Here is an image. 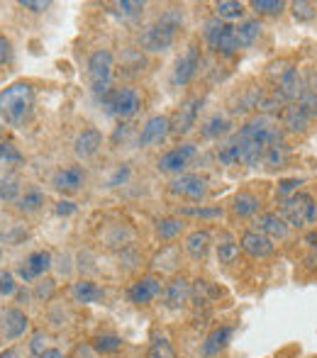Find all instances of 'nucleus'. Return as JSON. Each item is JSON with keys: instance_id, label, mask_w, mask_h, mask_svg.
<instances>
[{"instance_id": "nucleus-1", "label": "nucleus", "mask_w": 317, "mask_h": 358, "mask_svg": "<svg viewBox=\"0 0 317 358\" xmlns=\"http://www.w3.org/2000/svg\"><path fill=\"white\" fill-rule=\"evenodd\" d=\"M232 139L241 151V164L259 169L264 161V151L271 144H283V129L271 115H256L241 124L232 134Z\"/></svg>"}, {"instance_id": "nucleus-2", "label": "nucleus", "mask_w": 317, "mask_h": 358, "mask_svg": "<svg viewBox=\"0 0 317 358\" xmlns=\"http://www.w3.org/2000/svg\"><path fill=\"white\" fill-rule=\"evenodd\" d=\"M181 24H183V10L166 8L154 22H149L147 27L139 32V47L152 54L166 52V49L174 47Z\"/></svg>"}, {"instance_id": "nucleus-3", "label": "nucleus", "mask_w": 317, "mask_h": 358, "mask_svg": "<svg viewBox=\"0 0 317 358\" xmlns=\"http://www.w3.org/2000/svg\"><path fill=\"white\" fill-rule=\"evenodd\" d=\"M34 115V88L24 80L0 90V117L10 127H24Z\"/></svg>"}, {"instance_id": "nucleus-4", "label": "nucleus", "mask_w": 317, "mask_h": 358, "mask_svg": "<svg viewBox=\"0 0 317 358\" xmlns=\"http://www.w3.org/2000/svg\"><path fill=\"white\" fill-rule=\"evenodd\" d=\"M203 37L210 44V49L223 57H234L239 52L237 47V37H234V24L225 22L220 17H210L203 24Z\"/></svg>"}, {"instance_id": "nucleus-5", "label": "nucleus", "mask_w": 317, "mask_h": 358, "mask_svg": "<svg viewBox=\"0 0 317 358\" xmlns=\"http://www.w3.org/2000/svg\"><path fill=\"white\" fill-rule=\"evenodd\" d=\"M113 69H115V59L108 49H95L88 59V80H90V90L98 95L100 100L110 93V80H113Z\"/></svg>"}, {"instance_id": "nucleus-6", "label": "nucleus", "mask_w": 317, "mask_h": 358, "mask_svg": "<svg viewBox=\"0 0 317 358\" xmlns=\"http://www.w3.org/2000/svg\"><path fill=\"white\" fill-rule=\"evenodd\" d=\"M281 217L288 222V227H305L313 224L317 220V203L313 195L308 193H295L290 198L281 200Z\"/></svg>"}, {"instance_id": "nucleus-7", "label": "nucleus", "mask_w": 317, "mask_h": 358, "mask_svg": "<svg viewBox=\"0 0 317 358\" xmlns=\"http://www.w3.org/2000/svg\"><path fill=\"white\" fill-rule=\"evenodd\" d=\"M274 71H271V76H274V83H276V90L274 93L279 95L281 100H283L286 105L290 103H298L300 95L305 93V85H303V78H300V71L295 66H290V64H286V69H279V64H274Z\"/></svg>"}, {"instance_id": "nucleus-8", "label": "nucleus", "mask_w": 317, "mask_h": 358, "mask_svg": "<svg viewBox=\"0 0 317 358\" xmlns=\"http://www.w3.org/2000/svg\"><path fill=\"white\" fill-rule=\"evenodd\" d=\"M103 105H105V113L108 115L120 117V120H127L139 113L142 98H139V93L134 88H115L103 98Z\"/></svg>"}, {"instance_id": "nucleus-9", "label": "nucleus", "mask_w": 317, "mask_h": 358, "mask_svg": "<svg viewBox=\"0 0 317 358\" xmlns=\"http://www.w3.org/2000/svg\"><path fill=\"white\" fill-rule=\"evenodd\" d=\"M203 108V98H188L176 108V113L169 117V132L174 137H185L195 127V120Z\"/></svg>"}, {"instance_id": "nucleus-10", "label": "nucleus", "mask_w": 317, "mask_h": 358, "mask_svg": "<svg viewBox=\"0 0 317 358\" xmlns=\"http://www.w3.org/2000/svg\"><path fill=\"white\" fill-rule=\"evenodd\" d=\"M169 190L178 198L188 200H203L208 193V180L198 173H181L178 178H174L169 183Z\"/></svg>"}, {"instance_id": "nucleus-11", "label": "nucleus", "mask_w": 317, "mask_h": 358, "mask_svg": "<svg viewBox=\"0 0 317 358\" xmlns=\"http://www.w3.org/2000/svg\"><path fill=\"white\" fill-rule=\"evenodd\" d=\"M161 292H164V280L159 275H142V278L129 285L127 297L134 305H149L152 300H157Z\"/></svg>"}, {"instance_id": "nucleus-12", "label": "nucleus", "mask_w": 317, "mask_h": 358, "mask_svg": "<svg viewBox=\"0 0 317 358\" xmlns=\"http://www.w3.org/2000/svg\"><path fill=\"white\" fill-rule=\"evenodd\" d=\"M198 66H200V47L198 44H190L178 57V62H176L174 85H188L193 80V76L198 73Z\"/></svg>"}, {"instance_id": "nucleus-13", "label": "nucleus", "mask_w": 317, "mask_h": 358, "mask_svg": "<svg viewBox=\"0 0 317 358\" xmlns=\"http://www.w3.org/2000/svg\"><path fill=\"white\" fill-rule=\"evenodd\" d=\"M251 229L269 236L271 241H276V239H286V236H288V222L276 213H261L251 220Z\"/></svg>"}, {"instance_id": "nucleus-14", "label": "nucleus", "mask_w": 317, "mask_h": 358, "mask_svg": "<svg viewBox=\"0 0 317 358\" xmlns=\"http://www.w3.org/2000/svg\"><path fill=\"white\" fill-rule=\"evenodd\" d=\"M195 144H178L174 146L171 151H166L164 156L159 159V171L164 173H181L185 166L190 164V159L195 156Z\"/></svg>"}, {"instance_id": "nucleus-15", "label": "nucleus", "mask_w": 317, "mask_h": 358, "mask_svg": "<svg viewBox=\"0 0 317 358\" xmlns=\"http://www.w3.org/2000/svg\"><path fill=\"white\" fill-rule=\"evenodd\" d=\"M190 290H193V285L188 283V278L176 275L164 285V305L169 310H183L190 300Z\"/></svg>"}, {"instance_id": "nucleus-16", "label": "nucleus", "mask_w": 317, "mask_h": 358, "mask_svg": "<svg viewBox=\"0 0 317 358\" xmlns=\"http://www.w3.org/2000/svg\"><path fill=\"white\" fill-rule=\"evenodd\" d=\"M83 183H85V171L80 169V166H64V169H59L57 173L52 176L54 190H59V193H64V195L78 193Z\"/></svg>"}, {"instance_id": "nucleus-17", "label": "nucleus", "mask_w": 317, "mask_h": 358, "mask_svg": "<svg viewBox=\"0 0 317 358\" xmlns=\"http://www.w3.org/2000/svg\"><path fill=\"white\" fill-rule=\"evenodd\" d=\"M49 268H52V254H49V251H34V254H29L27 259L20 264L17 273L24 283H29V280L42 278Z\"/></svg>"}, {"instance_id": "nucleus-18", "label": "nucleus", "mask_w": 317, "mask_h": 358, "mask_svg": "<svg viewBox=\"0 0 317 358\" xmlns=\"http://www.w3.org/2000/svg\"><path fill=\"white\" fill-rule=\"evenodd\" d=\"M239 249L244 251L246 256H251V259H266V256L274 254L276 246H274V241H271L269 236L249 229V231H244V234H241Z\"/></svg>"}, {"instance_id": "nucleus-19", "label": "nucleus", "mask_w": 317, "mask_h": 358, "mask_svg": "<svg viewBox=\"0 0 317 358\" xmlns=\"http://www.w3.org/2000/svg\"><path fill=\"white\" fill-rule=\"evenodd\" d=\"M27 329H29V320L22 310L10 307V310L3 312V317H0V334H3L8 341L20 339Z\"/></svg>"}, {"instance_id": "nucleus-20", "label": "nucleus", "mask_w": 317, "mask_h": 358, "mask_svg": "<svg viewBox=\"0 0 317 358\" xmlns=\"http://www.w3.org/2000/svg\"><path fill=\"white\" fill-rule=\"evenodd\" d=\"M169 117L164 115H154L144 122L142 132H139V146H154L161 144L166 137H169Z\"/></svg>"}, {"instance_id": "nucleus-21", "label": "nucleus", "mask_w": 317, "mask_h": 358, "mask_svg": "<svg viewBox=\"0 0 317 358\" xmlns=\"http://www.w3.org/2000/svg\"><path fill=\"white\" fill-rule=\"evenodd\" d=\"M100 146H103V134H100V129L88 127L73 139V154H76L78 159H90V156L98 154Z\"/></svg>"}, {"instance_id": "nucleus-22", "label": "nucleus", "mask_w": 317, "mask_h": 358, "mask_svg": "<svg viewBox=\"0 0 317 358\" xmlns=\"http://www.w3.org/2000/svg\"><path fill=\"white\" fill-rule=\"evenodd\" d=\"M232 334H234V329H232L230 324H223V327H218V329H213V331L208 334V339L203 341V346H200V356H203V358L218 356L220 351H223L225 346L230 344Z\"/></svg>"}, {"instance_id": "nucleus-23", "label": "nucleus", "mask_w": 317, "mask_h": 358, "mask_svg": "<svg viewBox=\"0 0 317 358\" xmlns=\"http://www.w3.org/2000/svg\"><path fill=\"white\" fill-rule=\"evenodd\" d=\"M210 244H213V236H210L208 229H195L185 236V254L195 261H203L210 251Z\"/></svg>"}, {"instance_id": "nucleus-24", "label": "nucleus", "mask_w": 317, "mask_h": 358, "mask_svg": "<svg viewBox=\"0 0 317 358\" xmlns=\"http://www.w3.org/2000/svg\"><path fill=\"white\" fill-rule=\"evenodd\" d=\"M281 124H283L288 132H305L310 124V117L298 103H290L281 110Z\"/></svg>"}, {"instance_id": "nucleus-25", "label": "nucleus", "mask_w": 317, "mask_h": 358, "mask_svg": "<svg viewBox=\"0 0 317 358\" xmlns=\"http://www.w3.org/2000/svg\"><path fill=\"white\" fill-rule=\"evenodd\" d=\"M73 300L80 302V305H93V302H100L105 297V290L93 280H78L71 287Z\"/></svg>"}, {"instance_id": "nucleus-26", "label": "nucleus", "mask_w": 317, "mask_h": 358, "mask_svg": "<svg viewBox=\"0 0 317 358\" xmlns=\"http://www.w3.org/2000/svg\"><path fill=\"white\" fill-rule=\"evenodd\" d=\"M259 34H261V22H259V20H244V22L234 24V37H237V47L239 49L251 47Z\"/></svg>"}, {"instance_id": "nucleus-27", "label": "nucleus", "mask_w": 317, "mask_h": 358, "mask_svg": "<svg viewBox=\"0 0 317 358\" xmlns=\"http://www.w3.org/2000/svg\"><path fill=\"white\" fill-rule=\"evenodd\" d=\"M259 208H261V200L254 193H246V190L237 193L232 200V213L237 217H254L259 213Z\"/></svg>"}, {"instance_id": "nucleus-28", "label": "nucleus", "mask_w": 317, "mask_h": 358, "mask_svg": "<svg viewBox=\"0 0 317 358\" xmlns=\"http://www.w3.org/2000/svg\"><path fill=\"white\" fill-rule=\"evenodd\" d=\"M120 66H122V73L137 76L139 71H144L147 59H144V54L139 49H125L122 57H120Z\"/></svg>"}, {"instance_id": "nucleus-29", "label": "nucleus", "mask_w": 317, "mask_h": 358, "mask_svg": "<svg viewBox=\"0 0 317 358\" xmlns=\"http://www.w3.org/2000/svg\"><path fill=\"white\" fill-rule=\"evenodd\" d=\"M230 127H232L230 120L218 113V115H213L203 127H200V134H203L205 139H218V137H223V134H227Z\"/></svg>"}, {"instance_id": "nucleus-30", "label": "nucleus", "mask_w": 317, "mask_h": 358, "mask_svg": "<svg viewBox=\"0 0 317 358\" xmlns=\"http://www.w3.org/2000/svg\"><path fill=\"white\" fill-rule=\"evenodd\" d=\"M286 159H288V146L283 144H271L269 149L264 151V161H261V166H266V169H281V166L286 164Z\"/></svg>"}, {"instance_id": "nucleus-31", "label": "nucleus", "mask_w": 317, "mask_h": 358, "mask_svg": "<svg viewBox=\"0 0 317 358\" xmlns=\"http://www.w3.org/2000/svg\"><path fill=\"white\" fill-rule=\"evenodd\" d=\"M215 13H218V17L225 20V22L239 20L241 15H244V3H239V0H220V3H215Z\"/></svg>"}, {"instance_id": "nucleus-32", "label": "nucleus", "mask_w": 317, "mask_h": 358, "mask_svg": "<svg viewBox=\"0 0 317 358\" xmlns=\"http://www.w3.org/2000/svg\"><path fill=\"white\" fill-rule=\"evenodd\" d=\"M239 241H232V239H223L218 244V261L223 266H232L237 264L239 259Z\"/></svg>"}, {"instance_id": "nucleus-33", "label": "nucleus", "mask_w": 317, "mask_h": 358, "mask_svg": "<svg viewBox=\"0 0 317 358\" xmlns=\"http://www.w3.org/2000/svg\"><path fill=\"white\" fill-rule=\"evenodd\" d=\"M181 231H183V222H181L178 217H164V220L157 222V234L166 241L176 239Z\"/></svg>"}, {"instance_id": "nucleus-34", "label": "nucleus", "mask_w": 317, "mask_h": 358, "mask_svg": "<svg viewBox=\"0 0 317 358\" xmlns=\"http://www.w3.org/2000/svg\"><path fill=\"white\" fill-rule=\"evenodd\" d=\"M42 205H44V193L37 188L24 190V195L17 200V210H22V213H37Z\"/></svg>"}, {"instance_id": "nucleus-35", "label": "nucleus", "mask_w": 317, "mask_h": 358, "mask_svg": "<svg viewBox=\"0 0 317 358\" xmlns=\"http://www.w3.org/2000/svg\"><path fill=\"white\" fill-rule=\"evenodd\" d=\"M218 295H220V290L210 285V280H195L193 290H190V297L195 300V305H208V302Z\"/></svg>"}, {"instance_id": "nucleus-36", "label": "nucleus", "mask_w": 317, "mask_h": 358, "mask_svg": "<svg viewBox=\"0 0 317 358\" xmlns=\"http://www.w3.org/2000/svg\"><path fill=\"white\" fill-rule=\"evenodd\" d=\"M147 358H176V351L166 336H154L147 349Z\"/></svg>"}, {"instance_id": "nucleus-37", "label": "nucleus", "mask_w": 317, "mask_h": 358, "mask_svg": "<svg viewBox=\"0 0 317 358\" xmlns=\"http://www.w3.org/2000/svg\"><path fill=\"white\" fill-rule=\"evenodd\" d=\"M93 349L98 351V354H115V351L122 349V339L115 334H100L93 339Z\"/></svg>"}, {"instance_id": "nucleus-38", "label": "nucleus", "mask_w": 317, "mask_h": 358, "mask_svg": "<svg viewBox=\"0 0 317 358\" xmlns=\"http://www.w3.org/2000/svg\"><path fill=\"white\" fill-rule=\"evenodd\" d=\"M115 13L120 15V17H137V15L144 13V8H147V3H139V0H120V3L113 5Z\"/></svg>"}, {"instance_id": "nucleus-39", "label": "nucleus", "mask_w": 317, "mask_h": 358, "mask_svg": "<svg viewBox=\"0 0 317 358\" xmlns=\"http://www.w3.org/2000/svg\"><path fill=\"white\" fill-rule=\"evenodd\" d=\"M251 10L259 15H281L286 10L283 0H251Z\"/></svg>"}, {"instance_id": "nucleus-40", "label": "nucleus", "mask_w": 317, "mask_h": 358, "mask_svg": "<svg viewBox=\"0 0 317 358\" xmlns=\"http://www.w3.org/2000/svg\"><path fill=\"white\" fill-rule=\"evenodd\" d=\"M290 10H293V17L298 20V22H310L317 15V8L313 3H308V0H298V3L290 5Z\"/></svg>"}, {"instance_id": "nucleus-41", "label": "nucleus", "mask_w": 317, "mask_h": 358, "mask_svg": "<svg viewBox=\"0 0 317 358\" xmlns=\"http://www.w3.org/2000/svg\"><path fill=\"white\" fill-rule=\"evenodd\" d=\"M303 183H305V178H283V180H279V198L286 200V198H290V195H295Z\"/></svg>"}, {"instance_id": "nucleus-42", "label": "nucleus", "mask_w": 317, "mask_h": 358, "mask_svg": "<svg viewBox=\"0 0 317 358\" xmlns=\"http://www.w3.org/2000/svg\"><path fill=\"white\" fill-rule=\"evenodd\" d=\"M181 215L203 217V220H218V217H223V208H183Z\"/></svg>"}, {"instance_id": "nucleus-43", "label": "nucleus", "mask_w": 317, "mask_h": 358, "mask_svg": "<svg viewBox=\"0 0 317 358\" xmlns=\"http://www.w3.org/2000/svg\"><path fill=\"white\" fill-rule=\"evenodd\" d=\"M0 161H5V164H20L22 154H20L17 146L13 142H0Z\"/></svg>"}, {"instance_id": "nucleus-44", "label": "nucleus", "mask_w": 317, "mask_h": 358, "mask_svg": "<svg viewBox=\"0 0 317 358\" xmlns=\"http://www.w3.org/2000/svg\"><path fill=\"white\" fill-rule=\"evenodd\" d=\"M298 105L305 110V113H308V117H310V120L317 117V93H315V90H305V93L300 95Z\"/></svg>"}, {"instance_id": "nucleus-45", "label": "nucleus", "mask_w": 317, "mask_h": 358, "mask_svg": "<svg viewBox=\"0 0 317 358\" xmlns=\"http://www.w3.org/2000/svg\"><path fill=\"white\" fill-rule=\"evenodd\" d=\"M15 292H17V283H15V275L10 273V271H3V273H0V295L10 297V295H15Z\"/></svg>"}, {"instance_id": "nucleus-46", "label": "nucleus", "mask_w": 317, "mask_h": 358, "mask_svg": "<svg viewBox=\"0 0 317 358\" xmlns=\"http://www.w3.org/2000/svg\"><path fill=\"white\" fill-rule=\"evenodd\" d=\"M52 295H54V280L52 278L42 280V283H37V287H34V297H37L39 302H47Z\"/></svg>"}, {"instance_id": "nucleus-47", "label": "nucleus", "mask_w": 317, "mask_h": 358, "mask_svg": "<svg viewBox=\"0 0 317 358\" xmlns=\"http://www.w3.org/2000/svg\"><path fill=\"white\" fill-rule=\"evenodd\" d=\"M15 57V49H13V42H10L8 37H3L0 34V66H5V64H10Z\"/></svg>"}, {"instance_id": "nucleus-48", "label": "nucleus", "mask_w": 317, "mask_h": 358, "mask_svg": "<svg viewBox=\"0 0 317 358\" xmlns=\"http://www.w3.org/2000/svg\"><path fill=\"white\" fill-rule=\"evenodd\" d=\"M47 341H49V336L44 334V331H37V334L32 336V344H29V351H32V354H37V356H42L44 351H49V349H47Z\"/></svg>"}, {"instance_id": "nucleus-49", "label": "nucleus", "mask_w": 317, "mask_h": 358, "mask_svg": "<svg viewBox=\"0 0 317 358\" xmlns=\"http://www.w3.org/2000/svg\"><path fill=\"white\" fill-rule=\"evenodd\" d=\"M17 190H20V185H17V180H15V178L0 180V198L13 200L15 195H17Z\"/></svg>"}, {"instance_id": "nucleus-50", "label": "nucleus", "mask_w": 317, "mask_h": 358, "mask_svg": "<svg viewBox=\"0 0 317 358\" xmlns=\"http://www.w3.org/2000/svg\"><path fill=\"white\" fill-rule=\"evenodd\" d=\"M129 178V166L127 164H122V166H118V171H115V176L110 178V188H115V185H120V183H125V180Z\"/></svg>"}, {"instance_id": "nucleus-51", "label": "nucleus", "mask_w": 317, "mask_h": 358, "mask_svg": "<svg viewBox=\"0 0 317 358\" xmlns=\"http://www.w3.org/2000/svg\"><path fill=\"white\" fill-rule=\"evenodd\" d=\"M57 215H62V217H69V215H73L76 213V205L71 203V200H59L57 203Z\"/></svg>"}, {"instance_id": "nucleus-52", "label": "nucleus", "mask_w": 317, "mask_h": 358, "mask_svg": "<svg viewBox=\"0 0 317 358\" xmlns=\"http://www.w3.org/2000/svg\"><path fill=\"white\" fill-rule=\"evenodd\" d=\"M22 8H27V10H32V13H42V10H47L49 8V3L44 0V3H32V0H22Z\"/></svg>"}, {"instance_id": "nucleus-53", "label": "nucleus", "mask_w": 317, "mask_h": 358, "mask_svg": "<svg viewBox=\"0 0 317 358\" xmlns=\"http://www.w3.org/2000/svg\"><path fill=\"white\" fill-rule=\"evenodd\" d=\"M305 244H308L310 249H317V229H313V231H308V234H305Z\"/></svg>"}, {"instance_id": "nucleus-54", "label": "nucleus", "mask_w": 317, "mask_h": 358, "mask_svg": "<svg viewBox=\"0 0 317 358\" xmlns=\"http://www.w3.org/2000/svg\"><path fill=\"white\" fill-rule=\"evenodd\" d=\"M37 358H64L62 351H57V349H49V351H44L42 356H37Z\"/></svg>"}, {"instance_id": "nucleus-55", "label": "nucleus", "mask_w": 317, "mask_h": 358, "mask_svg": "<svg viewBox=\"0 0 317 358\" xmlns=\"http://www.w3.org/2000/svg\"><path fill=\"white\" fill-rule=\"evenodd\" d=\"M0 358H15V351H5V354H0Z\"/></svg>"}, {"instance_id": "nucleus-56", "label": "nucleus", "mask_w": 317, "mask_h": 358, "mask_svg": "<svg viewBox=\"0 0 317 358\" xmlns=\"http://www.w3.org/2000/svg\"><path fill=\"white\" fill-rule=\"evenodd\" d=\"M313 90H315V93H317V78H315V88H313Z\"/></svg>"}]
</instances>
